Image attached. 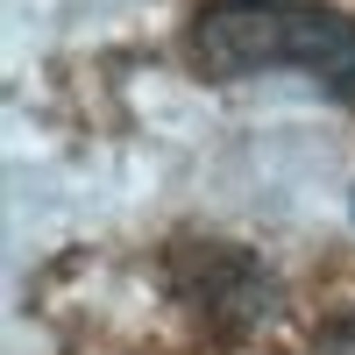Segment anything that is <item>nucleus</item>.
Listing matches in <instances>:
<instances>
[{"instance_id": "obj_3", "label": "nucleus", "mask_w": 355, "mask_h": 355, "mask_svg": "<svg viewBox=\"0 0 355 355\" xmlns=\"http://www.w3.org/2000/svg\"><path fill=\"white\" fill-rule=\"evenodd\" d=\"M313 355H355V313H348V320H334V327H320Z\"/></svg>"}, {"instance_id": "obj_1", "label": "nucleus", "mask_w": 355, "mask_h": 355, "mask_svg": "<svg viewBox=\"0 0 355 355\" xmlns=\"http://www.w3.org/2000/svg\"><path fill=\"white\" fill-rule=\"evenodd\" d=\"M185 43L206 78L313 71L327 85H355V21L320 0H214L192 15Z\"/></svg>"}, {"instance_id": "obj_2", "label": "nucleus", "mask_w": 355, "mask_h": 355, "mask_svg": "<svg viewBox=\"0 0 355 355\" xmlns=\"http://www.w3.org/2000/svg\"><path fill=\"white\" fill-rule=\"evenodd\" d=\"M171 291L185 299L214 334H249L270 313V277L263 263L227 242H178L171 249Z\"/></svg>"}]
</instances>
